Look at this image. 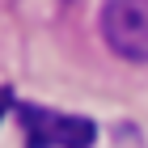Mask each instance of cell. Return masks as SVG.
Wrapping results in <instances>:
<instances>
[{"label":"cell","mask_w":148,"mask_h":148,"mask_svg":"<svg viewBox=\"0 0 148 148\" xmlns=\"http://www.w3.org/2000/svg\"><path fill=\"white\" fill-rule=\"evenodd\" d=\"M17 119L25 131V148H89L97 127L85 114H59L34 102H17Z\"/></svg>","instance_id":"1"},{"label":"cell","mask_w":148,"mask_h":148,"mask_svg":"<svg viewBox=\"0 0 148 148\" xmlns=\"http://www.w3.org/2000/svg\"><path fill=\"white\" fill-rule=\"evenodd\" d=\"M102 38L119 59L148 64V0H106Z\"/></svg>","instance_id":"2"},{"label":"cell","mask_w":148,"mask_h":148,"mask_svg":"<svg viewBox=\"0 0 148 148\" xmlns=\"http://www.w3.org/2000/svg\"><path fill=\"white\" fill-rule=\"evenodd\" d=\"M9 110H17V102H13V89H4V85H0V119H4Z\"/></svg>","instance_id":"3"}]
</instances>
